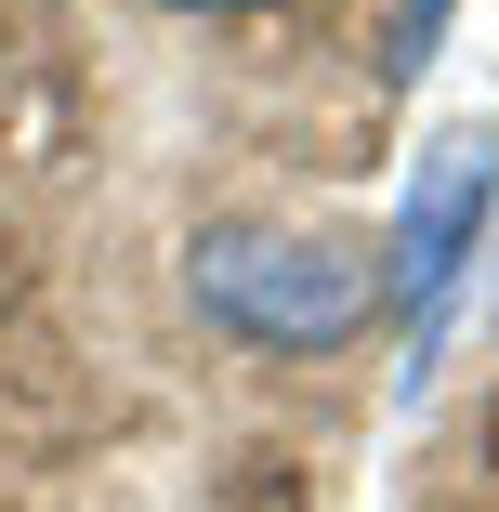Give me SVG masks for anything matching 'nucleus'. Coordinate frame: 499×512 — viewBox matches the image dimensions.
I'll return each mask as SVG.
<instances>
[{"label": "nucleus", "instance_id": "f03ea898", "mask_svg": "<svg viewBox=\"0 0 499 512\" xmlns=\"http://www.w3.org/2000/svg\"><path fill=\"white\" fill-rule=\"evenodd\" d=\"M486 211H499V132H486V119H447V132L421 145L408 197H394V250H381V302L408 316V368H434L447 289H460V263H473Z\"/></svg>", "mask_w": 499, "mask_h": 512}, {"label": "nucleus", "instance_id": "20e7f679", "mask_svg": "<svg viewBox=\"0 0 499 512\" xmlns=\"http://www.w3.org/2000/svg\"><path fill=\"white\" fill-rule=\"evenodd\" d=\"M158 14H276V0H158Z\"/></svg>", "mask_w": 499, "mask_h": 512}, {"label": "nucleus", "instance_id": "f257e3e1", "mask_svg": "<svg viewBox=\"0 0 499 512\" xmlns=\"http://www.w3.org/2000/svg\"><path fill=\"white\" fill-rule=\"evenodd\" d=\"M184 289L250 355H329V342L368 329L381 263L355 237H329V224H197L184 237Z\"/></svg>", "mask_w": 499, "mask_h": 512}, {"label": "nucleus", "instance_id": "7ed1b4c3", "mask_svg": "<svg viewBox=\"0 0 499 512\" xmlns=\"http://www.w3.org/2000/svg\"><path fill=\"white\" fill-rule=\"evenodd\" d=\"M447 27H460V0H394V27H381V66H394V79H421V66L447 53Z\"/></svg>", "mask_w": 499, "mask_h": 512}]
</instances>
